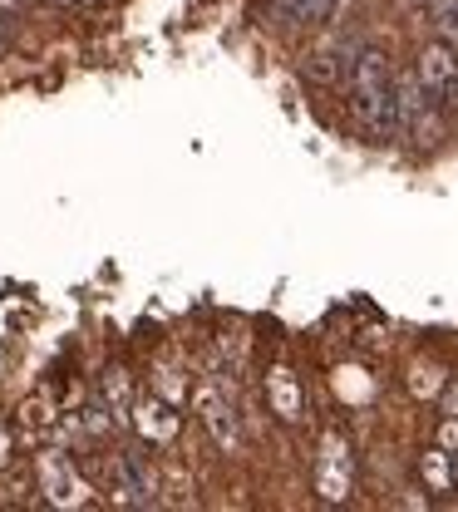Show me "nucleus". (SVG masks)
Returning a JSON list of instances; mask_svg holds the SVG:
<instances>
[{
    "instance_id": "nucleus-1",
    "label": "nucleus",
    "mask_w": 458,
    "mask_h": 512,
    "mask_svg": "<svg viewBox=\"0 0 458 512\" xmlns=\"http://www.w3.org/2000/svg\"><path fill=\"white\" fill-rule=\"evenodd\" d=\"M35 473H40V493H45L50 508H84L89 503V483L74 473V463H69L65 453L45 448L35 458Z\"/></svg>"
},
{
    "instance_id": "nucleus-2",
    "label": "nucleus",
    "mask_w": 458,
    "mask_h": 512,
    "mask_svg": "<svg viewBox=\"0 0 458 512\" xmlns=\"http://www.w3.org/2000/svg\"><path fill=\"white\" fill-rule=\"evenodd\" d=\"M193 404H197V414H202V424H207V434H212V444L227 448V453H237L242 429H237V409H232V399L207 380V384H197Z\"/></svg>"
},
{
    "instance_id": "nucleus-3",
    "label": "nucleus",
    "mask_w": 458,
    "mask_h": 512,
    "mask_svg": "<svg viewBox=\"0 0 458 512\" xmlns=\"http://www.w3.org/2000/svg\"><path fill=\"white\" fill-rule=\"evenodd\" d=\"M350 483H355V463L340 439H326L321 444V458H316V493L321 503H345L350 498Z\"/></svg>"
},
{
    "instance_id": "nucleus-4",
    "label": "nucleus",
    "mask_w": 458,
    "mask_h": 512,
    "mask_svg": "<svg viewBox=\"0 0 458 512\" xmlns=\"http://www.w3.org/2000/svg\"><path fill=\"white\" fill-rule=\"evenodd\" d=\"M129 419H133V429H138V439H143V444H173V439H178V429H183V419H178V414H173V404H168V399H158V394H153V399H138V404H133L129 409Z\"/></svg>"
},
{
    "instance_id": "nucleus-5",
    "label": "nucleus",
    "mask_w": 458,
    "mask_h": 512,
    "mask_svg": "<svg viewBox=\"0 0 458 512\" xmlns=\"http://www.w3.org/2000/svg\"><path fill=\"white\" fill-rule=\"evenodd\" d=\"M355 119L365 124V133H375V138H399V133H404V114H399L394 84L380 89V94H355Z\"/></svg>"
},
{
    "instance_id": "nucleus-6",
    "label": "nucleus",
    "mask_w": 458,
    "mask_h": 512,
    "mask_svg": "<svg viewBox=\"0 0 458 512\" xmlns=\"http://www.w3.org/2000/svg\"><path fill=\"white\" fill-rule=\"evenodd\" d=\"M266 399H271V414H276V419H286V424H296V419H301V409H306V394H301L296 375H291V370H281V365L266 375Z\"/></svg>"
},
{
    "instance_id": "nucleus-7",
    "label": "nucleus",
    "mask_w": 458,
    "mask_h": 512,
    "mask_svg": "<svg viewBox=\"0 0 458 512\" xmlns=\"http://www.w3.org/2000/svg\"><path fill=\"white\" fill-rule=\"evenodd\" d=\"M350 84H355V94H380V89H390L394 84V64L385 50H360L355 55V69H350Z\"/></svg>"
},
{
    "instance_id": "nucleus-8",
    "label": "nucleus",
    "mask_w": 458,
    "mask_h": 512,
    "mask_svg": "<svg viewBox=\"0 0 458 512\" xmlns=\"http://www.w3.org/2000/svg\"><path fill=\"white\" fill-rule=\"evenodd\" d=\"M414 74H419V84H424V89H434V94H439V89L458 74L454 45H444V40H439V45H429V50L419 55V69H414Z\"/></svg>"
},
{
    "instance_id": "nucleus-9",
    "label": "nucleus",
    "mask_w": 458,
    "mask_h": 512,
    "mask_svg": "<svg viewBox=\"0 0 458 512\" xmlns=\"http://www.w3.org/2000/svg\"><path fill=\"white\" fill-rule=\"evenodd\" d=\"M119 463H124V473H129V483H133V503H138V508H158L163 483H158V473L143 463V453H124Z\"/></svg>"
},
{
    "instance_id": "nucleus-10",
    "label": "nucleus",
    "mask_w": 458,
    "mask_h": 512,
    "mask_svg": "<svg viewBox=\"0 0 458 512\" xmlns=\"http://www.w3.org/2000/svg\"><path fill=\"white\" fill-rule=\"evenodd\" d=\"M419 478L429 483V493H449L454 488V453H444V448L419 453Z\"/></svg>"
},
{
    "instance_id": "nucleus-11",
    "label": "nucleus",
    "mask_w": 458,
    "mask_h": 512,
    "mask_svg": "<svg viewBox=\"0 0 458 512\" xmlns=\"http://www.w3.org/2000/svg\"><path fill=\"white\" fill-rule=\"evenodd\" d=\"M99 394H104V409H109V419H129L133 394H129V375H124V370H109V375L99 380Z\"/></svg>"
},
{
    "instance_id": "nucleus-12",
    "label": "nucleus",
    "mask_w": 458,
    "mask_h": 512,
    "mask_svg": "<svg viewBox=\"0 0 458 512\" xmlns=\"http://www.w3.org/2000/svg\"><path fill=\"white\" fill-rule=\"evenodd\" d=\"M335 5L340 0H276V15H286V20H330L335 15Z\"/></svg>"
},
{
    "instance_id": "nucleus-13",
    "label": "nucleus",
    "mask_w": 458,
    "mask_h": 512,
    "mask_svg": "<svg viewBox=\"0 0 458 512\" xmlns=\"http://www.w3.org/2000/svg\"><path fill=\"white\" fill-rule=\"evenodd\" d=\"M434 30L444 45H458V0H439L434 5Z\"/></svg>"
},
{
    "instance_id": "nucleus-14",
    "label": "nucleus",
    "mask_w": 458,
    "mask_h": 512,
    "mask_svg": "<svg viewBox=\"0 0 458 512\" xmlns=\"http://www.w3.org/2000/svg\"><path fill=\"white\" fill-rule=\"evenodd\" d=\"M306 74H311L316 84H335V79H340V60H335V50H316V55L306 60Z\"/></svg>"
},
{
    "instance_id": "nucleus-15",
    "label": "nucleus",
    "mask_w": 458,
    "mask_h": 512,
    "mask_svg": "<svg viewBox=\"0 0 458 512\" xmlns=\"http://www.w3.org/2000/svg\"><path fill=\"white\" fill-rule=\"evenodd\" d=\"M439 448H444V453H454V458H458V414H449V419L439 424Z\"/></svg>"
},
{
    "instance_id": "nucleus-16",
    "label": "nucleus",
    "mask_w": 458,
    "mask_h": 512,
    "mask_svg": "<svg viewBox=\"0 0 458 512\" xmlns=\"http://www.w3.org/2000/svg\"><path fill=\"white\" fill-rule=\"evenodd\" d=\"M10 453H15V439H10V424L0 419V468L10 463Z\"/></svg>"
},
{
    "instance_id": "nucleus-17",
    "label": "nucleus",
    "mask_w": 458,
    "mask_h": 512,
    "mask_svg": "<svg viewBox=\"0 0 458 512\" xmlns=\"http://www.w3.org/2000/svg\"><path fill=\"white\" fill-rule=\"evenodd\" d=\"M444 414H458V375L444 384Z\"/></svg>"
},
{
    "instance_id": "nucleus-18",
    "label": "nucleus",
    "mask_w": 458,
    "mask_h": 512,
    "mask_svg": "<svg viewBox=\"0 0 458 512\" xmlns=\"http://www.w3.org/2000/svg\"><path fill=\"white\" fill-rule=\"evenodd\" d=\"M439 94H444V104H449V109H458V74L444 84V89H439Z\"/></svg>"
},
{
    "instance_id": "nucleus-19",
    "label": "nucleus",
    "mask_w": 458,
    "mask_h": 512,
    "mask_svg": "<svg viewBox=\"0 0 458 512\" xmlns=\"http://www.w3.org/2000/svg\"><path fill=\"white\" fill-rule=\"evenodd\" d=\"M30 0H0V15H15V10H25Z\"/></svg>"
},
{
    "instance_id": "nucleus-20",
    "label": "nucleus",
    "mask_w": 458,
    "mask_h": 512,
    "mask_svg": "<svg viewBox=\"0 0 458 512\" xmlns=\"http://www.w3.org/2000/svg\"><path fill=\"white\" fill-rule=\"evenodd\" d=\"M0 45H5V15H0Z\"/></svg>"
}]
</instances>
